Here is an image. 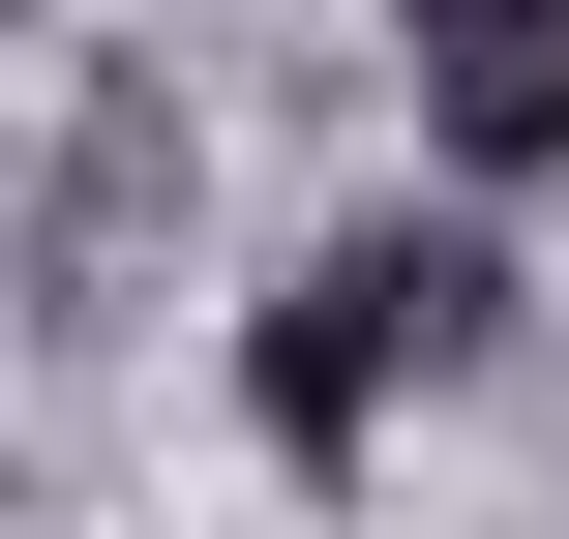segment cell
<instances>
[{"label":"cell","mask_w":569,"mask_h":539,"mask_svg":"<svg viewBox=\"0 0 569 539\" xmlns=\"http://www.w3.org/2000/svg\"><path fill=\"white\" fill-rule=\"evenodd\" d=\"M390 180H480V210H540L569 180V0H390Z\"/></svg>","instance_id":"obj_2"},{"label":"cell","mask_w":569,"mask_h":539,"mask_svg":"<svg viewBox=\"0 0 569 539\" xmlns=\"http://www.w3.org/2000/svg\"><path fill=\"white\" fill-rule=\"evenodd\" d=\"M480 360H510V210H480V180H360V210L270 240V300H240V450H270V480H390Z\"/></svg>","instance_id":"obj_1"}]
</instances>
